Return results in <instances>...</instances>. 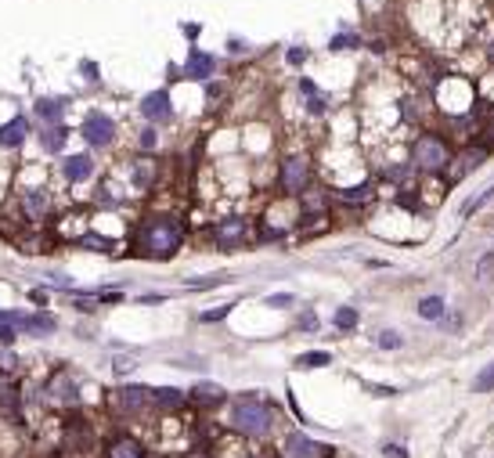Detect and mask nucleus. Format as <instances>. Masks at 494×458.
Segmentation results:
<instances>
[{
  "label": "nucleus",
  "instance_id": "nucleus-1",
  "mask_svg": "<svg viewBox=\"0 0 494 458\" xmlns=\"http://www.w3.org/2000/svg\"><path fill=\"white\" fill-rule=\"evenodd\" d=\"M180 224L173 217H159V221H152L141 235V249L152 256V260H166L177 246H180Z\"/></svg>",
  "mask_w": 494,
  "mask_h": 458
},
{
  "label": "nucleus",
  "instance_id": "nucleus-2",
  "mask_svg": "<svg viewBox=\"0 0 494 458\" xmlns=\"http://www.w3.org/2000/svg\"><path fill=\"white\" fill-rule=\"evenodd\" d=\"M231 422L238 433H249V437H264L271 426H274V411L264 401H238L231 411Z\"/></svg>",
  "mask_w": 494,
  "mask_h": 458
},
{
  "label": "nucleus",
  "instance_id": "nucleus-3",
  "mask_svg": "<svg viewBox=\"0 0 494 458\" xmlns=\"http://www.w3.org/2000/svg\"><path fill=\"white\" fill-rule=\"evenodd\" d=\"M447 163H451V148H447V141H444V137L426 134V137H419V141H415V166H419V170L437 173V170H444Z\"/></svg>",
  "mask_w": 494,
  "mask_h": 458
},
{
  "label": "nucleus",
  "instance_id": "nucleus-4",
  "mask_svg": "<svg viewBox=\"0 0 494 458\" xmlns=\"http://www.w3.org/2000/svg\"><path fill=\"white\" fill-rule=\"evenodd\" d=\"M80 134H83V141L101 148V144H112L116 141V123H112L105 112H87L83 123H80Z\"/></svg>",
  "mask_w": 494,
  "mask_h": 458
},
{
  "label": "nucleus",
  "instance_id": "nucleus-5",
  "mask_svg": "<svg viewBox=\"0 0 494 458\" xmlns=\"http://www.w3.org/2000/svg\"><path fill=\"white\" fill-rule=\"evenodd\" d=\"M173 105H170V94L166 90H152V94L141 98V116L152 119V123H163V119H170Z\"/></svg>",
  "mask_w": 494,
  "mask_h": 458
},
{
  "label": "nucleus",
  "instance_id": "nucleus-6",
  "mask_svg": "<svg viewBox=\"0 0 494 458\" xmlns=\"http://www.w3.org/2000/svg\"><path fill=\"white\" fill-rule=\"evenodd\" d=\"M487 151H490L487 144H476V148L469 144V148H462V151H458V156L451 159V177L458 180V177H466L469 170H476V166H480V163L487 159Z\"/></svg>",
  "mask_w": 494,
  "mask_h": 458
},
{
  "label": "nucleus",
  "instance_id": "nucleus-7",
  "mask_svg": "<svg viewBox=\"0 0 494 458\" xmlns=\"http://www.w3.org/2000/svg\"><path fill=\"white\" fill-rule=\"evenodd\" d=\"M307 180H311V170H307V159H289L285 163V170H282V188L289 192V195H296V192H303L307 188Z\"/></svg>",
  "mask_w": 494,
  "mask_h": 458
},
{
  "label": "nucleus",
  "instance_id": "nucleus-8",
  "mask_svg": "<svg viewBox=\"0 0 494 458\" xmlns=\"http://www.w3.org/2000/svg\"><path fill=\"white\" fill-rule=\"evenodd\" d=\"M148 397H152V390H144V386H123L112 401L119 411H141L148 404Z\"/></svg>",
  "mask_w": 494,
  "mask_h": 458
},
{
  "label": "nucleus",
  "instance_id": "nucleus-9",
  "mask_svg": "<svg viewBox=\"0 0 494 458\" xmlns=\"http://www.w3.org/2000/svg\"><path fill=\"white\" fill-rule=\"evenodd\" d=\"M321 447L311 440V437H303V433H289L285 440V458H318Z\"/></svg>",
  "mask_w": 494,
  "mask_h": 458
},
{
  "label": "nucleus",
  "instance_id": "nucleus-10",
  "mask_svg": "<svg viewBox=\"0 0 494 458\" xmlns=\"http://www.w3.org/2000/svg\"><path fill=\"white\" fill-rule=\"evenodd\" d=\"M25 137H29V123H25V116H15L11 123L0 127V144H4V148H15V144H22Z\"/></svg>",
  "mask_w": 494,
  "mask_h": 458
},
{
  "label": "nucleus",
  "instance_id": "nucleus-11",
  "mask_svg": "<svg viewBox=\"0 0 494 458\" xmlns=\"http://www.w3.org/2000/svg\"><path fill=\"white\" fill-rule=\"evenodd\" d=\"M192 397H195V404H206V408H213V404H224V401H228L224 386H217V383H195Z\"/></svg>",
  "mask_w": 494,
  "mask_h": 458
},
{
  "label": "nucleus",
  "instance_id": "nucleus-12",
  "mask_svg": "<svg viewBox=\"0 0 494 458\" xmlns=\"http://www.w3.org/2000/svg\"><path fill=\"white\" fill-rule=\"evenodd\" d=\"M184 73H188L192 80H209V76H213V54H206V51H192V58H188V66H184Z\"/></svg>",
  "mask_w": 494,
  "mask_h": 458
},
{
  "label": "nucleus",
  "instance_id": "nucleus-13",
  "mask_svg": "<svg viewBox=\"0 0 494 458\" xmlns=\"http://www.w3.org/2000/svg\"><path fill=\"white\" fill-rule=\"evenodd\" d=\"M245 238V221H224L221 228H217V242L221 246H235V242H242Z\"/></svg>",
  "mask_w": 494,
  "mask_h": 458
},
{
  "label": "nucleus",
  "instance_id": "nucleus-14",
  "mask_svg": "<svg viewBox=\"0 0 494 458\" xmlns=\"http://www.w3.org/2000/svg\"><path fill=\"white\" fill-rule=\"evenodd\" d=\"M90 170H94L90 156H69V159H66V177H69V180H87Z\"/></svg>",
  "mask_w": 494,
  "mask_h": 458
},
{
  "label": "nucleus",
  "instance_id": "nucleus-15",
  "mask_svg": "<svg viewBox=\"0 0 494 458\" xmlns=\"http://www.w3.org/2000/svg\"><path fill=\"white\" fill-rule=\"evenodd\" d=\"M109 458H144V447L137 440H116L109 447Z\"/></svg>",
  "mask_w": 494,
  "mask_h": 458
},
{
  "label": "nucleus",
  "instance_id": "nucleus-16",
  "mask_svg": "<svg viewBox=\"0 0 494 458\" xmlns=\"http://www.w3.org/2000/svg\"><path fill=\"white\" fill-rule=\"evenodd\" d=\"M47 209H51V199L44 192H29L25 195V213H29V217H44Z\"/></svg>",
  "mask_w": 494,
  "mask_h": 458
},
{
  "label": "nucleus",
  "instance_id": "nucleus-17",
  "mask_svg": "<svg viewBox=\"0 0 494 458\" xmlns=\"http://www.w3.org/2000/svg\"><path fill=\"white\" fill-rule=\"evenodd\" d=\"M419 314H422L426 321H437V318L444 314V299H440V296H426V299L419 303Z\"/></svg>",
  "mask_w": 494,
  "mask_h": 458
},
{
  "label": "nucleus",
  "instance_id": "nucleus-18",
  "mask_svg": "<svg viewBox=\"0 0 494 458\" xmlns=\"http://www.w3.org/2000/svg\"><path fill=\"white\" fill-rule=\"evenodd\" d=\"M490 390H494V361L473 379V393H490Z\"/></svg>",
  "mask_w": 494,
  "mask_h": 458
},
{
  "label": "nucleus",
  "instance_id": "nucleus-19",
  "mask_svg": "<svg viewBox=\"0 0 494 458\" xmlns=\"http://www.w3.org/2000/svg\"><path fill=\"white\" fill-rule=\"evenodd\" d=\"M152 397H156L159 404H166V408H177L180 401H184V393L180 390H166V386H159V390H152Z\"/></svg>",
  "mask_w": 494,
  "mask_h": 458
},
{
  "label": "nucleus",
  "instance_id": "nucleus-20",
  "mask_svg": "<svg viewBox=\"0 0 494 458\" xmlns=\"http://www.w3.org/2000/svg\"><path fill=\"white\" fill-rule=\"evenodd\" d=\"M37 112H40L44 119H58V116H61V101H54V98H40V101H37Z\"/></svg>",
  "mask_w": 494,
  "mask_h": 458
},
{
  "label": "nucleus",
  "instance_id": "nucleus-21",
  "mask_svg": "<svg viewBox=\"0 0 494 458\" xmlns=\"http://www.w3.org/2000/svg\"><path fill=\"white\" fill-rule=\"evenodd\" d=\"M357 325V311L354 307H339L335 311V328H354Z\"/></svg>",
  "mask_w": 494,
  "mask_h": 458
},
{
  "label": "nucleus",
  "instance_id": "nucleus-22",
  "mask_svg": "<svg viewBox=\"0 0 494 458\" xmlns=\"http://www.w3.org/2000/svg\"><path fill=\"white\" fill-rule=\"evenodd\" d=\"M328 361H332L328 354H303L300 357V369H325Z\"/></svg>",
  "mask_w": 494,
  "mask_h": 458
},
{
  "label": "nucleus",
  "instance_id": "nucleus-23",
  "mask_svg": "<svg viewBox=\"0 0 494 458\" xmlns=\"http://www.w3.org/2000/svg\"><path fill=\"white\" fill-rule=\"evenodd\" d=\"M368 195H372V188H368V185H361V188H347V192H339V199H343V202H364Z\"/></svg>",
  "mask_w": 494,
  "mask_h": 458
},
{
  "label": "nucleus",
  "instance_id": "nucleus-24",
  "mask_svg": "<svg viewBox=\"0 0 494 458\" xmlns=\"http://www.w3.org/2000/svg\"><path fill=\"white\" fill-rule=\"evenodd\" d=\"M379 347H383V350H397V347H400V332L383 328V332H379Z\"/></svg>",
  "mask_w": 494,
  "mask_h": 458
},
{
  "label": "nucleus",
  "instance_id": "nucleus-25",
  "mask_svg": "<svg viewBox=\"0 0 494 458\" xmlns=\"http://www.w3.org/2000/svg\"><path fill=\"white\" fill-rule=\"evenodd\" d=\"M61 144H66V134H61V130H47V137H44V148H47V151H58Z\"/></svg>",
  "mask_w": 494,
  "mask_h": 458
},
{
  "label": "nucleus",
  "instance_id": "nucleus-26",
  "mask_svg": "<svg viewBox=\"0 0 494 458\" xmlns=\"http://www.w3.org/2000/svg\"><path fill=\"white\" fill-rule=\"evenodd\" d=\"M490 195H494V188H487L483 195H476L473 202H466V206H462V213H466V217H469V213H476L480 206H487V199H490Z\"/></svg>",
  "mask_w": 494,
  "mask_h": 458
},
{
  "label": "nucleus",
  "instance_id": "nucleus-27",
  "mask_svg": "<svg viewBox=\"0 0 494 458\" xmlns=\"http://www.w3.org/2000/svg\"><path fill=\"white\" fill-rule=\"evenodd\" d=\"M217 282H224L221 274H213V278H192V282H188V289H213Z\"/></svg>",
  "mask_w": 494,
  "mask_h": 458
},
{
  "label": "nucleus",
  "instance_id": "nucleus-28",
  "mask_svg": "<svg viewBox=\"0 0 494 458\" xmlns=\"http://www.w3.org/2000/svg\"><path fill=\"white\" fill-rule=\"evenodd\" d=\"M134 180H137V185L144 188V185H152V166L144 163V166H137V173H134Z\"/></svg>",
  "mask_w": 494,
  "mask_h": 458
},
{
  "label": "nucleus",
  "instance_id": "nucleus-29",
  "mask_svg": "<svg viewBox=\"0 0 494 458\" xmlns=\"http://www.w3.org/2000/svg\"><path fill=\"white\" fill-rule=\"evenodd\" d=\"M228 314H231V303H228V307H217V311H206L202 321H221V318H228Z\"/></svg>",
  "mask_w": 494,
  "mask_h": 458
},
{
  "label": "nucleus",
  "instance_id": "nucleus-30",
  "mask_svg": "<svg viewBox=\"0 0 494 458\" xmlns=\"http://www.w3.org/2000/svg\"><path fill=\"white\" fill-rule=\"evenodd\" d=\"M141 148H156V130H144L141 134Z\"/></svg>",
  "mask_w": 494,
  "mask_h": 458
},
{
  "label": "nucleus",
  "instance_id": "nucleus-31",
  "mask_svg": "<svg viewBox=\"0 0 494 458\" xmlns=\"http://www.w3.org/2000/svg\"><path fill=\"white\" fill-rule=\"evenodd\" d=\"M303 58H307L303 47H292V51H289V62H303Z\"/></svg>",
  "mask_w": 494,
  "mask_h": 458
},
{
  "label": "nucleus",
  "instance_id": "nucleus-32",
  "mask_svg": "<svg viewBox=\"0 0 494 458\" xmlns=\"http://www.w3.org/2000/svg\"><path fill=\"white\" fill-rule=\"evenodd\" d=\"M383 451H386V454H393V458H408V454H405V447H393V444H386Z\"/></svg>",
  "mask_w": 494,
  "mask_h": 458
},
{
  "label": "nucleus",
  "instance_id": "nucleus-33",
  "mask_svg": "<svg viewBox=\"0 0 494 458\" xmlns=\"http://www.w3.org/2000/svg\"><path fill=\"white\" fill-rule=\"evenodd\" d=\"M490 130H494V112H490Z\"/></svg>",
  "mask_w": 494,
  "mask_h": 458
},
{
  "label": "nucleus",
  "instance_id": "nucleus-34",
  "mask_svg": "<svg viewBox=\"0 0 494 458\" xmlns=\"http://www.w3.org/2000/svg\"><path fill=\"white\" fill-rule=\"evenodd\" d=\"M490 58H494V47H490Z\"/></svg>",
  "mask_w": 494,
  "mask_h": 458
}]
</instances>
